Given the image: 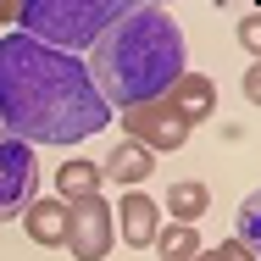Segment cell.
<instances>
[{
	"label": "cell",
	"mask_w": 261,
	"mask_h": 261,
	"mask_svg": "<svg viewBox=\"0 0 261 261\" xmlns=\"http://www.w3.org/2000/svg\"><path fill=\"white\" fill-rule=\"evenodd\" d=\"M111 239H117V228H111V206H106L100 195L67 206V239H61V245H67L72 261H106Z\"/></svg>",
	"instance_id": "obj_6"
},
{
	"label": "cell",
	"mask_w": 261,
	"mask_h": 261,
	"mask_svg": "<svg viewBox=\"0 0 261 261\" xmlns=\"http://www.w3.org/2000/svg\"><path fill=\"white\" fill-rule=\"evenodd\" d=\"M106 122L117 117L89 84L78 56L34 45L28 34L0 39V134L34 150V145H78Z\"/></svg>",
	"instance_id": "obj_1"
},
{
	"label": "cell",
	"mask_w": 261,
	"mask_h": 261,
	"mask_svg": "<svg viewBox=\"0 0 261 261\" xmlns=\"http://www.w3.org/2000/svg\"><path fill=\"white\" fill-rule=\"evenodd\" d=\"M150 245H156L161 261H200V250H206V245H200V233H195V228H184V222H161V233L150 239Z\"/></svg>",
	"instance_id": "obj_13"
},
{
	"label": "cell",
	"mask_w": 261,
	"mask_h": 261,
	"mask_svg": "<svg viewBox=\"0 0 261 261\" xmlns=\"http://www.w3.org/2000/svg\"><path fill=\"white\" fill-rule=\"evenodd\" d=\"M256 28H261V17H256V11H250V17H245V28H239V39H245V50H256V39H261Z\"/></svg>",
	"instance_id": "obj_16"
},
{
	"label": "cell",
	"mask_w": 261,
	"mask_h": 261,
	"mask_svg": "<svg viewBox=\"0 0 261 261\" xmlns=\"http://www.w3.org/2000/svg\"><path fill=\"white\" fill-rule=\"evenodd\" d=\"M22 233H28L34 245H61V239H67V206H61V200H28Z\"/></svg>",
	"instance_id": "obj_10"
},
{
	"label": "cell",
	"mask_w": 261,
	"mask_h": 261,
	"mask_svg": "<svg viewBox=\"0 0 261 261\" xmlns=\"http://www.w3.org/2000/svg\"><path fill=\"white\" fill-rule=\"evenodd\" d=\"M89 84L100 89L111 111H139V106L167 100V89L189 72L184 56V34L161 6H122V17L89 45L84 61Z\"/></svg>",
	"instance_id": "obj_2"
},
{
	"label": "cell",
	"mask_w": 261,
	"mask_h": 261,
	"mask_svg": "<svg viewBox=\"0 0 261 261\" xmlns=\"http://www.w3.org/2000/svg\"><path fill=\"white\" fill-rule=\"evenodd\" d=\"M150 167H156V156L145 150V145H134V139H122L111 156L100 161V178H111V184H128V189H139L145 178H150Z\"/></svg>",
	"instance_id": "obj_9"
},
{
	"label": "cell",
	"mask_w": 261,
	"mask_h": 261,
	"mask_svg": "<svg viewBox=\"0 0 261 261\" xmlns=\"http://www.w3.org/2000/svg\"><path fill=\"white\" fill-rule=\"evenodd\" d=\"M128 0H22L17 6V34H28L34 45H50L61 56H78L100 39L106 28L122 17Z\"/></svg>",
	"instance_id": "obj_3"
},
{
	"label": "cell",
	"mask_w": 261,
	"mask_h": 261,
	"mask_svg": "<svg viewBox=\"0 0 261 261\" xmlns=\"http://www.w3.org/2000/svg\"><path fill=\"white\" fill-rule=\"evenodd\" d=\"M39 189V161L22 139L0 134V222H17Z\"/></svg>",
	"instance_id": "obj_4"
},
{
	"label": "cell",
	"mask_w": 261,
	"mask_h": 261,
	"mask_svg": "<svg viewBox=\"0 0 261 261\" xmlns=\"http://www.w3.org/2000/svg\"><path fill=\"white\" fill-rule=\"evenodd\" d=\"M100 161H61V172H56V200L61 206H72V200H89V195H100Z\"/></svg>",
	"instance_id": "obj_11"
},
{
	"label": "cell",
	"mask_w": 261,
	"mask_h": 261,
	"mask_svg": "<svg viewBox=\"0 0 261 261\" xmlns=\"http://www.w3.org/2000/svg\"><path fill=\"white\" fill-rule=\"evenodd\" d=\"M161 206L172 211V222H184V228H195L200 217H206V206H211V189L200 184V178H178L172 189H167V200Z\"/></svg>",
	"instance_id": "obj_12"
},
{
	"label": "cell",
	"mask_w": 261,
	"mask_h": 261,
	"mask_svg": "<svg viewBox=\"0 0 261 261\" xmlns=\"http://www.w3.org/2000/svg\"><path fill=\"white\" fill-rule=\"evenodd\" d=\"M111 228H122V239H128L134 250H150V239L161 233V206L150 195L128 189V195L117 200V222H111Z\"/></svg>",
	"instance_id": "obj_7"
},
{
	"label": "cell",
	"mask_w": 261,
	"mask_h": 261,
	"mask_svg": "<svg viewBox=\"0 0 261 261\" xmlns=\"http://www.w3.org/2000/svg\"><path fill=\"white\" fill-rule=\"evenodd\" d=\"M117 122H122V128H128V139H134V145H145L150 156H161V150H178V145L195 134V122H189V117H184L172 100L139 106V111H122Z\"/></svg>",
	"instance_id": "obj_5"
},
{
	"label": "cell",
	"mask_w": 261,
	"mask_h": 261,
	"mask_svg": "<svg viewBox=\"0 0 261 261\" xmlns=\"http://www.w3.org/2000/svg\"><path fill=\"white\" fill-rule=\"evenodd\" d=\"M167 100H172L184 117H189V122H195V128H200L211 111H217V84H211L206 72H184V78L167 89Z\"/></svg>",
	"instance_id": "obj_8"
},
{
	"label": "cell",
	"mask_w": 261,
	"mask_h": 261,
	"mask_svg": "<svg viewBox=\"0 0 261 261\" xmlns=\"http://www.w3.org/2000/svg\"><path fill=\"white\" fill-rule=\"evenodd\" d=\"M261 195H250V200H245V206H239V228H233V239H239V245H245V250H256L261 245Z\"/></svg>",
	"instance_id": "obj_14"
},
{
	"label": "cell",
	"mask_w": 261,
	"mask_h": 261,
	"mask_svg": "<svg viewBox=\"0 0 261 261\" xmlns=\"http://www.w3.org/2000/svg\"><path fill=\"white\" fill-rule=\"evenodd\" d=\"M200 261H256V250H245L239 239H228V245H217V250H200Z\"/></svg>",
	"instance_id": "obj_15"
}]
</instances>
